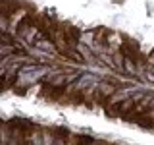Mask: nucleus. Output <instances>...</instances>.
<instances>
[{"mask_svg":"<svg viewBox=\"0 0 154 145\" xmlns=\"http://www.w3.org/2000/svg\"><path fill=\"white\" fill-rule=\"evenodd\" d=\"M150 58H154V48H152V50H150Z\"/></svg>","mask_w":154,"mask_h":145,"instance_id":"nucleus-1","label":"nucleus"}]
</instances>
